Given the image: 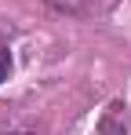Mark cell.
Here are the masks:
<instances>
[{
	"mask_svg": "<svg viewBox=\"0 0 131 135\" xmlns=\"http://www.w3.org/2000/svg\"><path fill=\"white\" fill-rule=\"evenodd\" d=\"M131 132V110L124 99H113L98 117V135H128Z\"/></svg>",
	"mask_w": 131,
	"mask_h": 135,
	"instance_id": "obj_1",
	"label": "cell"
},
{
	"mask_svg": "<svg viewBox=\"0 0 131 135\" xmlns=\"http://www.w3.org/2000/svg\"><path fill=\"white\" fill-rule=\"evenodd\" d=\"M55 15H69V18H80V15H91L98 7V0H44Z\"/></svg>",
	"mask_w": 131,
	"mask_h": 135,
	"instance_id": "obj_2",
	"label": "cell"
},
{
	"mask_svg": "<svg viewBox=\"0 0 131 135\" xmlns=\"http://www.w3.org/2000/svg\"><path fill=\"white\" fill-rule=\"evenodd\" d=\"M11 77V55H7V47H0V84Z\"/></svg>",
	"mask_w": 131,
	"mask_h": 135,
	"instance_id": "obj_3",
	"label": "cell"
}]
</instances>
